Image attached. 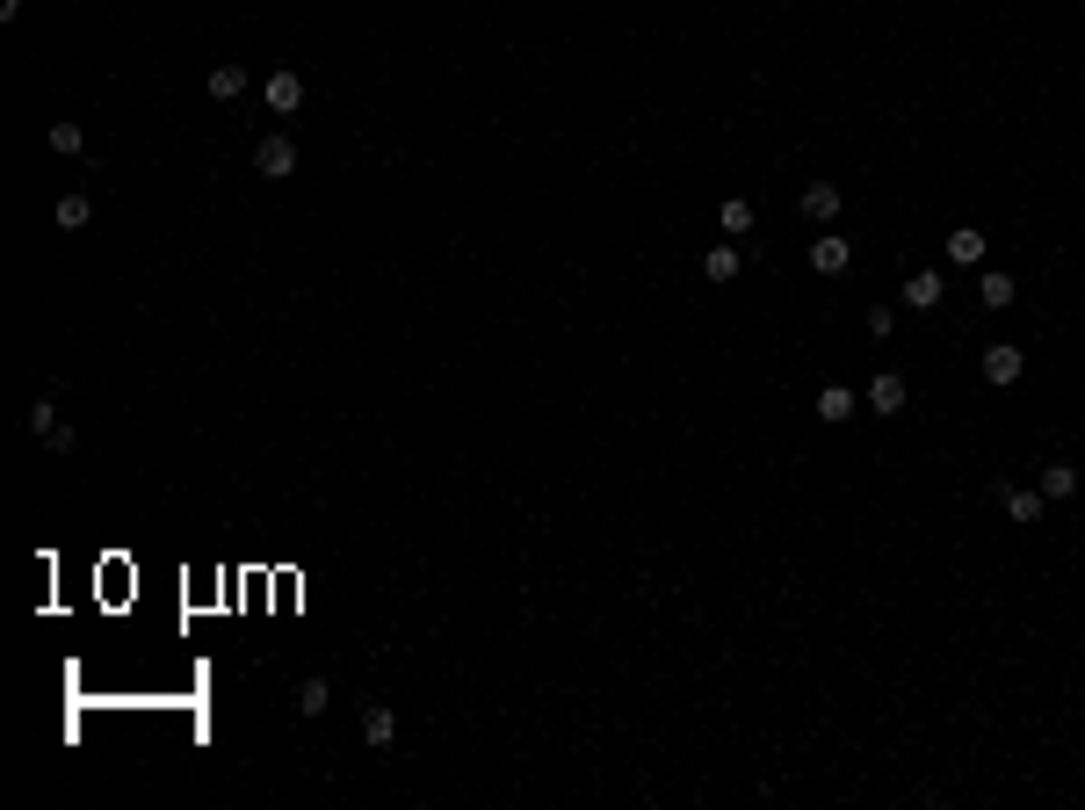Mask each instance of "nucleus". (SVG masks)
Here are the masks:
<instances>
[{"instance_id":"obj_1","label":"nucleus","mask_w":1085,"mask_h":810,"mask_svg":"<svg viewBox=\"0 0 1085 810\" xmlns=\"http://www.w3.org/2000/svg\"><path fill=\"white\" fill-rule=\"evenodd\" d=\"M254 174H268V181H290V174H297V145H290L283 131H268V138L254 145Z\"/></svg>"},{"instance_id":"obj_2","label":"nucleus","mask_w":1085,"mask_h":810,"mask_svg":"<svg viewBox=\"0 0 1085 810\" xmlns=\"http://www.w3.org/2000/svg\"><path fill=\"white\" fill-rule=\"evenodd\" d=\"M261 102H268L275 116H297V109H304V80H297V73H268V80H261Z\"/></svg>"},{"instance_id":"obj_3","label":"nucleus","mask_w":1085,"mask_h":810,"mask_svg":"<svg viewBox=\"0 0 1085 810\" xmlns=\"http://www.w3.org/2000/svg\"><path fill=\"white\" fill-rule=\"evenodd\" d=\"M905 398H912V384L897 377V369H883V377L868 384V413H883V420H890V413H905Z\"/></svg>"},{"instance_id":"obj_4","label":"nucleus","mask_w":1085,"mask_h":810,"mask_svg":"<svg viewBox=\"0 0 1085 810\" xmlns=\"http://www.w3.org/2000/svg\"><path fill=\"white\" fill-rule=\"evenodd\" d=\"M847 261H854V239H840V232H825V239L811 246V268H818V275H847Z\"/></svg>"},{"instance_id":"obj_5","label":"nucleus","mask_w":1085,"mask_h":810,"mask_svg":"<svg viewBox=\"0 0 1085 810\" xmlns=\"http://www.w3.org/2000/svg\"><path fill=\"white\" fill-rule=\"evenodd\" d=\"M1020 369H1028V355H1020V348H1006V340H999V348H984V377H991V384H1020Z\"/></svg>"},{"instance_id":"obj_6","label":"nucleus","mask_w":1085,"mask_h":810,"mask_svg":"<svg viewBox=\"0 0 1085 810\" xmlns=\"http://www.w3.org/2000/svg\"><path fill=\"white\" fill-rule=\"evenodd\" d=\"M203 87H210V102H239V95H246V66H239V58H225V66H210Z\"/></svg>"},{"instance_id":"obj_7","label":"nucleus","mask_w":1085,"mask_h":810,"mask_svg":"<svg viewBox=\"0 0 1085 810\" xmlns=\"http://www.w3.org/2000/svg\"><path fill=\"white\" fill-rule=\"evenodd\" d=\"M803 217H811V225H832V217H840V189H832V181H811V189H803Z\"/></svg>"},{"instance_id":"obj_8","label":"nucleus","mask_w":1085,"mask_h":810,"mask_svg":"<svg viewBox=\"0 0 1085 810\" xmlns=\"http://www.w3.org/2000/svg\"><path fill=\"white\" fill-rule=\"evenodd\" d=\"M941 297H948V283H941V275H934V268H919V275H912V283H905V304H912V311H934Z\"/></svg>"},{"instance_id":"obj_9","label":"nucleus","mask_w":1085,"mask_h":810,"mask_svg":"<svg viewBox=\"0 0 1085 810\" xmlns=\"http://www.w3.org/2000/svg\"><path fill=\"white\" fill-rule=\"evenodd\" d=\"M362 738H369V745H391V738H398L391 702H369V709H362Z\"/></svg>"},{"instance_id":"obj_10","label":"nucleus","mask_w":1085,"mask_h":810,"mask_svg":"<svg viewBox=\"0 0 1085 810\" xmlns=\"http://www.w3.org/2000/svg\"><path fill=\"white\" fill-rule=\"evenodd\" d=\"M818 420H832V427L854 420V391H847V384H825V391H818Z\"/></svg>"},{"instance_id":"obj_11","label":"nucleus","mask_w":1085,"mask_h":810,"mask_svg":"<svg viewBox=\"0 0 1085 810\" xmlns=\"http://www.w3.org/2000/svg\"><path fill=\"white\" fill-rule=\"evenodd\" d=\"M999 507L1013 514V521H1042V492H1028V485H1006L999 492Z\"/></svg>"},{"instance_id":"obj_12","label":"nucleus","mask_w":1085,"mask_h":810,"mask_svg":"<svg viewBox=\"0 0 1085 810\" xmlns=\"http://www.w3.org/2000/svg\"><path fill=\"white\" fill-rule=\"evenodd\" d=\"M948 261H955V268H977V261H984V232H970V225L948 232Z\"/></svg>"},{"instance_id":"obj_13","label":"nucleus","mask_w":1085,"mask_h":810,"mask_svg":"<svg viewBox=\"0 0 1085 810\" xmlns=\"http://www.w3.org/2000/svg\"><path fill=\"white\" fill-rule=\"evenodd\" d=\"M977 297H984L991 311H1006V304L1020 297V283H1013V275H1006V268H991V275H984V283H977Z\"/></svg>"},{"instance_id":"obj_14","label":"nucleus","mask_w":1085,"mask_h":810,"mask_svg":"<svg viewBox=\"0 0 1085 810\" xmlns=\"http://www.w3.org/2000/svg\"><path fill=\"white\" fill-rule=\"evenodd\" d=\"M1078 492V471L1071 463H1042V500H1071Z\"/></svg>"},{"instance_id":"obj_15","label":"nucleus","mask_w":1085,"mask_h":810,"mask_svg":"<svg viewBox=\"0 0 1085 810\" xmlns=\"http://www.w3.org/2000/svg\"><path fill=\"white\" fill-rule=\"evenodd\" d=\"M326 702H333V688H326L319 673H312V680H297V709H304V716H326Z\"/></svg>"},{"instance_id":"obj_16","label":"nucleus","mask_w":1085,"mask_h":810,"mask_svg":"<svg viewBox=\"0 0 1085 810\" xmlns=\"http://www.w3.org/2000/svg\"><path fill=\"white\" fill-rule=\"evenodd\" d=\"M702 275H709V283H731V275H738V246H709Z\"/></svg>"},{"instance_id":"obj_17","label":"nucleus","mask_w":1085,"mask_h":810,"mask_svg":"<svg viewBox=\"0 0 1085 810\" xmlns=\"http://www.w3.org/2000/svg\"><path fill=\"white\" fill-rule=\"evenodd\" d=\"M51 152H66V160H80V152H87L80 123H51Z\"/></svg>"},{"instance_id":"obj_18","label":"nucleus","mask_w":1085,"mask_h":810,"mask_svg":"<svg viewBox=\"0 0 1085 810\" xmlns=\"http://www.w3.org/2000/svg\"><path fill=\"white\" fill-rule=\"evenodd\" d=\"M87 217H95V203H87V196H58V225H66V232H80Z\"/></svg>"},{"instance_id":"obj_19","label":"nucleus","mask_w":1085,"mask_h":810,"mask_svg":"<svg viewBox=\"0 0 1085 810\" xmlns=\"http://www.w3.org/2000/svg\"><path fill=\"white\" fill-rule=\"evenodd\" d=\"M717 225H724V232H753V203H746V196H731V203L717 210Z\"/></svg>"},{"instance_id":"obj_20","label":"nucleus","mask_w":1085,"mask_h":810,"mask_svg":"<svg viewBox=\"0 0 1085 810\" xmlns=\"http://www.w3.org/2000/svg\"><path fill=\"white\" fill-rule=\"evenodd\" d=\"M58 427H66V420H58V405H51V398L29 405V434H58Z\"/></svg>"},{"instance_id":"obj_21","label":"nucleus","mask_w":1085,"mask_h":810,"mask_svg":"<svg viewBox=\"0 0 1085 810\" xmlns=\"http://www.w3.org/2000/svg\"><path fill=\"white\" fill-rule=\"evenodd\" d=\"M890 326H897V311H890V304L868 311V333H876V340H890Z\"/></svg>"}]
</instances>
